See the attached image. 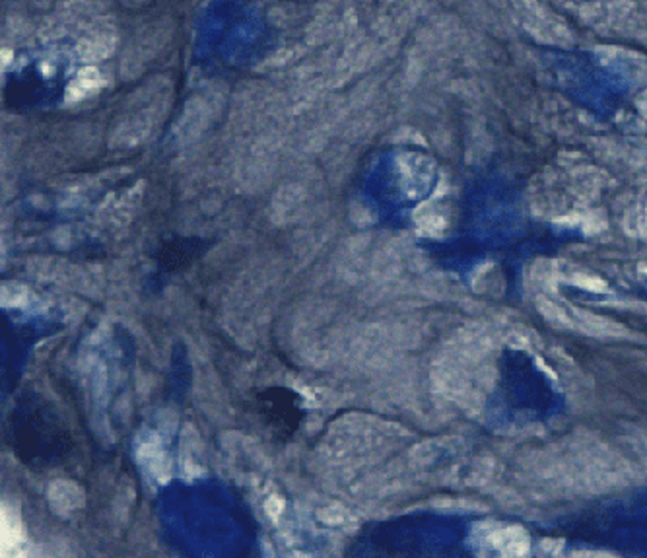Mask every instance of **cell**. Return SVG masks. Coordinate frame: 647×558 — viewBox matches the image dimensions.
Segmentation results:
<instances>
[{
  "instance_id": "1",
  "label": "cell",
  "mask_w": 647,
  "mask_h": 558,
  "mask_svg": "<svg viewBox=\"0 0 647 558\" xmlns=\"http://www.w3.org/2000/svg\"><path fill=\"white\" fill-rule=\"evenodd\" d=\"M282 508H284V502H282L278 496H274V498H270L269 502H267V512H269L270 518H274V519L278 518V514L282 512Z\"/></svg>"
}]
</instances>
